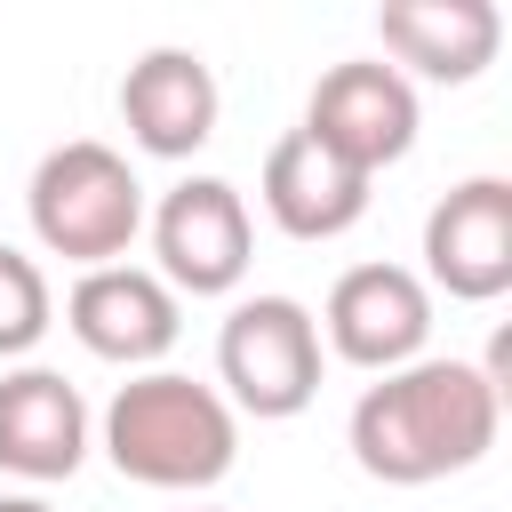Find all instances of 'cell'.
<instances>
[{
  "label": "cell",
  "instance_id": "6da1fadb",
  "mask_svg": "<svg viewBox=\"0 0 512 512\" xmlns=\"http://www.w3.org/2000/svg\"><path fill=\"white\" fill-rule=\"evenodd\" d=\"M352 464L384 488H432L472 472L504 432V392L480 360H408L352 400Z\"/></svg>",
  "mask_w": 512,
  "mask_h": 512
},
{
  "label": "cell",
  "instance_id": "7a4b0ae2",
  "mask_svg": "<svg viewBox=\"0 0 512 512\" xmlns=\"http://www.w3.org/2000/svg\"><path fill=\"white\" fill-rule=\"evenodd\" d=\"M104 456L120 480L136 488H176L200 496L232 472L240 456V416L224 408L216 384L176 376V368H144L104 400Z\"/></svg>",
  "mask_w": 512,
  "mask_h": 512
},
{
  "label": "cell",
  "instance_id": "3957f363",
  "mask_svg": "<svg viewBox=\"0 0 512 512\" xmlns=\"http://www.w3.org/2000/svg\"><path fill=\"white\" fill-rule=\"evenodd\" d=\"M24 216H32V240L80 272L96 264H120L144 232V184L136 168L96 144V136H72L56 152H40L32 184H24Z\"/></svg>",
  "mask_w": 512,
  "mask_h": 512
},
{
  "label": "cell",
  "instance_id": "277c9868",
  "mask_svg": "<svg viewBox=\"0 0 512 512\" xmlns=\"http://www.w3.org/2000/svg\"><path fill=\"white\" fill-rule=\"evenodd\" d=\"M216 384L232 416L280 424L320 400V328L296 296H240L216 328Z\"/></svg>",
  "mask_w": 512,
  "mask_h": 512
},
{
  "label": "cell",
  "instance_id": "5b68a950",
  "mask_svg": "<svg viewBox=\"0 0 512 512\" xmlns=\"http://www.w3.org/2000/svg\"><path fill=\"white\" fill-rule=\"evenodd\" d=\"M248 248H256V224H248L240 184L184 176V184L160 192V208H152V256H160V280L176 296H232L248 280Z\"/></svg>",
  "mask_w": 512,
  "mask_h": 512
},
{
  "label": "cell",
  "instance_id": "8992f818",
  "mask_svg": "<svg viewBox=\"0 0 512 512\" xmlns=\"http://www.w3.org/2000/svg\"><path fill=\"white\" fill-rule=\"evenodd\" d=\"M304 136L328 144L344 168H360V176L376 184V168L408 160V144H416V80H400V72L376 64V56L328 64V72L312 80Z\"/></svg>",
  "mask_w": 512,
  "mask_h": 512
},
{
  "label": "cell",
  "instance_id": "52a82bcc",
  "mask_svg": "<svg viewBox=\"0 0 512 512\" xmlns=\"http://www.w3.org/2000/svg\"><path fill=\"white\" fill-rule=\"evenodd\" d=\"M312 328L328 336L336 360L392 376V368L424 360V344H432V288L408 264H352V272H336Z\"/></svg>",
  "mask_w": 512,
  "mask_h": 512
},
{
  "label": "cell",
  "instance_id": "ba28073f",
  "mask_svg": "<svg viewBox=\"0 0 512 512\" xmlns=\"http://www.w3.org/2000/svg\"><path fill=\"white\" fill-rule=\"evenodd\" d=\"M416 280L456 304H496L512 288V184L504 176H464L432 200Z\"/></svg>",
  "mask_w": 512,
  "mask_h": 512
},
{
  "label": "cell",
  "instance_id": "9c48e42d",
  "mask_svg": "<svg viewBox=\"0 0 512 512\" xmlns=\"http://www.w3.org/2000/svg\"><path fill=\"white\" fill-rule=\"evenodd\" d=\"M64 328H72L96 360L144 376V368H160V360L176 352V336H184V296H176L160 272H144V264H96V272L72 280Z\"/></svg>",
  "mask_w": 512,
  "mask_h": 512
},
{
  "label": "cell",
  "instance_id": "30bf717a",
  "mask_svg": "<svg viewBox=\"0 0 512 512\" xmlns=\"http://www.w3.org/2000/svg\"><path fill=\"white\" fill-rule=\"evenodd\" d=\"M216 112H224V96H216V72L200 48H144L120 80V120H128L136 152H152V160H192L216 136Z\"/></svg>",
  "mask_w": 512,
  "mask_h": 512
},
{
  "label": "cell",
  "instance_id": "8fae6325",
  "mask_svg": "<svg viewBox=\"0 0 512 512\" xmlns=\"http://www.w3.org/2000/svg\"><path fill=\"white\" fill-rule=\"evenodd\" d=\"M376 32H384V56H392L400 80L416 72V80H440V88L480 80L504 48L496 0H384Z\"/></svg>",
  "mask_w": 512,
  "mask_h": 512
},
{
  "label": "cell",
  "instance_id": "7c38bea8",
  "mask_svg": "<svg viewBox=\"0 0 512 512\" xmlns=\"http://www.w3.org/2000/svg\"><path fill=\"white\" fill-rule=\"evenodd\" d=\"M88 456V400L72 376L56 368H8L0 376V472L48 488V480H72Z\"/></svg>",
  "mask_w": 512,
  "mask_h": 512
},
{
  "label": "cell",
  "instance_id": "4fadbf2b",
  "mask_svg": "<svg viewBox=\"0 0 512 512\" xmlns=\"http://www.w3.org/2000/svg\"><path fill=\"white\" fill-rule=\"evenodd\" d=\"M264 216L288 232V240H344L360 216H368V176L344 168L328 144H312L304 128H288L272 152H264Z\"/></svg>",
  "mask_w": 512,
  "mask_h": 512
},
{
  "label": "cell",
  "instance_id": "5bb4252c",
  "mask_svg": "<svg viewBox=\"0 0 512 512\" xmlns=\"http://www.w3.org/2000/svg\"><path fill=\"white\" fill-rule=\"evenodd\" d=\"M56 320V296H48V272L0 240V360H24Z\"/></svg>",
  "mask_w": 512,
  "mask_h": 512
},
{
  "label": "cell",
  "instance_id": "9a60e30c",
  "mask_svg": "<svg viewBox=\"0 0 512 512\" xmlns=\"http://www.w3.org/2000/svg\"><path fill=\"white\" fill-rule=\"evenodd\" d=\"M0 512H56V504H48V496H32V488H24V496H0Z\"/></svg>",
  "mask_w": 512,
  "mask_h": 512
},
{
  "label": "cell",
  "instance_id": "2e32d148",
  "mask_svg": "<svg viewBox=\"0 0 512 512\" xmlns=\"http://www.w3.org/2000/svg\"><path fill=\"white\" fill-rule=\"evenodd\" d=\"M200 512H208V504H200Z\"/></svg>",
  "mask_w": 512,
  "mask_h": 512
}]
</instances>
